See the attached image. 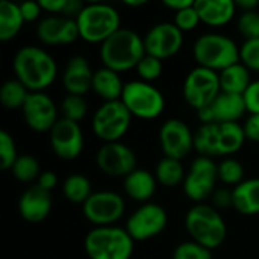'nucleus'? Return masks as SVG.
<instances>
[{"label":"nucleus","mask_w":259,"mask_h":259,"mask_svg":"<svg viewBox=\"0 0 259 259\" xmlns=\"http://www.w3.org/2000/svg\"><path fill=\"white\" fill-rule=\"evenodd\" d=\"M259 3L256 0H240V2H237L235 3V6H240V8H243L244 9V12H247V11H255V8L258 6Z\"/></svg>","instance_id":"nucleus-49"},{"label":"nucleus","mask_w":259,"mask_h":259,"mask_svg":"<svg viewBox=\"0 0 259 259\" xmlns=\"http://www.w3.org/2000/svg\"><path fill=\"white\" fill-rule=\"evenodd\" d=\"M214 202L219 208H226V206L232 205V193H229L226 190H220L215 193Z\"/></svg>","instance_id":"nucleus-47"},{"label":"nucleus","mask_w":259,"mask_h":259,"mask_svg":"<svg viewBox=\"0 0 259 259\" xmlns=\"http://www.w3.org/2000/svg\"><path fill=\"white\" fill-rule=\"evenodd\" d=\"M219 178V167L206 156L197 158L190 170V175L185 179L184 188L185 194L191 200H203L208 194L212 193L215 181Z\"/></svg>","instance_id":"nucleus-12"},{"label":"nucleus","mask_w":259,"mask_h":259,"mask_svg":"<svg viewBox=\"0 0 259 259\" xmlns=\"http://www.w3.org/2000/svg\"><path fill=\"white\" fill-rule=\"evenodd\" d=\"M17 79L30 91L39 93L56 77V64L53 58L36 47H23L14 58Z\"/></svg>","instance_id":"nucleus-1"},{"label":"nucleus","mask_w":259,"mask_h":259,"mask_svg":"<svg viewBox=\"0 0 259 259\" xmlns=\"http://www.w3.org/2000/svg\"><path fill=\"white\" fill-rule=\"evenodd\" d=\"M29 97L27 88L18 80H8L3 83L0 90V100L2 105L8 109H15V108H23L26 100Z\"/></svg>","instance_id":"nucleus-30"},{"label":"nucleus","mask_w":259,"mask_h":259,"mask_svg":"<svg viewBox=\"0 0 259 259\" xmlns=\"http://www.w3.org/2000/svg\"><path fill=\"white\" fill-rule=\"evenodd\" d=\"M23 114L29 127L36 132L52 131L58 123L56 118V106L52 99L42 93H30L24 106Z\"/></svg>","instance_id":"nucleus-17"},{"label":"nucleus","mask_w":259,"mask_h":259,"mask_svg":"<svg viewBox=\"0 0 259 259\" xmlns=\"http://www.w3.org/2000/svg\"><path fill=\"white\" fill-rule=\"evenodd\" d=\"M219 134L220 124H203L194 135V147L202 155H220L219 153Z\"/></svg>","instance_id":"nucleus-29"},{"label":"nucleus","mask_w":259,"mask_h":259,"mask_svg":"<svg viewBox=\"0 0 259 259\" xmlns=\"http://www.w3.org/2000/svg\"><path fill=\"white\" fill-rule=\"evenodd\" d=\"M164 5H165L167 8H170V9L179 12V11H184V9H187V8H191V6L194 5V2H193V0H165Z\"/></svg>","instance_id":"nucleus-48"},{"label":"nucleus","mask_w":259,"mask_h":259,"mask_svg":"<svg viewBox=\"0 0 259 259\" xmlns=\"http://www.w3.org/2000/svg\"><path fill=\"white\" fill-rule=\"evenodd\" d=\"M194 8L200 17L209 26H225L235 14V2L232 0H196Z\"/></svg>","instance_id":"nucleus-22"},{"label":"nucleus","mask_w":259,"mask_h":259,"mask_svg":"<svg viewBox=\"0 0 259 259\" xmlns=\"http://www.w3.org/2000/svg\"><path fill=\"white\" fill-rule=\"evenodd\" d=\"M220 87L223 93L244 96L250 87V77L247 68L241 64H235L220 73Z\"/></svg>","instance_id":"nucleus-27"},{"label":"nucleus","mask_w":259,"mask_h":259,"mask_svg":"<svg viewBox=\"0 0 259 259\" xmlns=\"http://www.w3.org/2000/svg\"><path fill=\"white\" fill-rule=\"evenodd\" d=\"M137 70L140 73V76L144 79V80H153L156 77L161 76V71H162V64H161V59L158 58H153L150 55H146L140 64L137 65Z\"/></svg>","instance_id":"nucleus-39"},{"label":"nucleus","mask_w":259,"mask_h":259,"mask_svg":"<svg viewBox=\"0 0 259 259\" xmlns=\"http://www.w3.org/2000/svg\"><path fill=\"white\" fill-rule=\"evenodd\" d=\"M161 146L167 158L181 161L191 150L194 140L191 131L181 120H168L161 127Z\"/></svg>","instance_id":"nucleus-18"},{"label":"nucleus","mask_w":259,"mask_h":259,"mask_svg":"<svg viewBox=\"0 0 259 259\" xmlns=\"http://www.w3.org/2000/svg\"><path fill=\"white\" fill-rule=\"evenodd\" d=\"M199 21H200V17L196 11L194 5L191 8L176 12V17H175V24L181 30H191L199 24Z\"/></svg>","instance_id":"nucleus-41"},{"label":"nucleus","mask_w":259,"mask_h":259,"mask_svg":"<svg viewBox=\"0 0 259 259\" xmlns=\"http://www.w3.org/2000/svg\"><path fill=\"white\" fill-rule=\"evenodd\" d=\"M238 29L247 39L259 38V12L247 11L238 20Z\"/></svg>","instance_id":"nucleus-38"},{"label":"nucleus","mask_w":259,"mask_h":259,"mask_svg":"<svg viewBox=\"0 0 259 259\" xmlns=\"http://www.w3.org/2000/svg\"><path fill=\"white\" fill-rule=\"evenodd\" d=\"M80 36L88 42H105L120 27V15L109 5H88L76 18Z\"/></svg>","instance_id":"nucleus-6"},{"label":"nucleus","mask_w":259,"mask_h":259,"mask_svg":"<svg viewBox=\"0 0 259 259\" xmlns=\"http://www.w3.org/2000/svg\"><path fill=\"white\" fill-rule=\"evenodd\" d=\"M38 3L41 9H46L49 12H64L67 0H41Z\"/></svg>","instance_id":"nucleus-45"},{"label":"nucleus","mask_w":259,"mask_h":259,"mask_svg":"<svg viewBox=\"0 0 259 259\" xmlns=\"http://www.w3.org/2000/svg\"><path fill=\"white\" fill-rule=\"evenodd\" d=\"M194 58L200 67L208 70H226L238 64L240 52L235 42L223 35H203L194 44Z\"/></svg>","instance_id":"nucleus-5"},{"label":"nucleus","mask_w":259,"mask_h":259,"mask_svg":"<svg viewBox=\"0 0 259 259\" xmlns=\"http://www.w3.org/2000/svg\"><path fill=\"white\" fill-rule=\"evenodd\" d=\"M156 178L159 184L165 187H176L178 184H181L184 178V167L181 161L171 158L161 159L156 165Z\"/></svg>","instance_id":"nucleus-32"},{"label":"nucleus","mask_w":259,"mask_h":259,"mask_svg":"<svg viewBox=\"0 0 259 259\" xmlns=\"http://www.w3.org/2000/svg\"><path fill=\"white\" fill-rule=\"evenodd\" d=\"M244 134L247 138L259 141V114H253L244 124Z\"/></svg>","instance_id":"nucleus-44"},{"label":"nucleus","mask_w":259,"mask_h":259,"mask_svg":"<svg viewBox=\"0 0 259 259\" xmlns=\"http://www.w3.org/2000/svg\"><path fill=\"white\" fill-rule=\"evenodd\" d=\"M64 194L73 203H85L91 196L90 181L82 175H73L64 182Z\"/></svg>","instance_id":"nucleus-31"},{"label":"nucleus","mask_w":259,"mask_h":259,"mask_svg":"<svg viewBox=\"0 0 259 259\" xmlns=\"http://www.w3.org/2000/svg\"><path fill=\"white\" fill-rule=\"evenodd\" d=\"M99 168L109 176H129L135 171V153L124 144L106 143L96 156Z\"/></svg>","instance_id":"nucleus-13"},{"label":"nucleus","mask_w":259,"mask_h":259,"mask_svg":"<svg viewBox=\"0 0 259 259\" xmlns=\"http://www.w3.org/2000/svg\"><path fill=\"white\" fill-rule=\"evenodd\" d=\"M124 212L123 199L112 191H100L90 196V199L83 203L85 217L94 223L105 228L114 222H117Z\"/></svg>","instance_id":"nucleus-10"},{"label":"nucleus","mask_w":259,"mask_h":259,"mask_svg":"<svg viewBox=\"0 0 259 259\" xmlns=\"http://www.w3.org/2000/svg\"><path fill=\"white\" fill-rule=\"evenodd\" d=\"M93 90L106 102H115L121 97L124 85L121 83L118 73L109 68H102L97 73H94Z\"/></svg>","instance_id":"nucleus-24"},{"label":"nucleus","mask_w":259,"mask_h":259,"mask_svg":"<svg viewBox=\"0 0 259 259\" xmlns=\"http://www.w3.org/2000/svg\"><path fill=\"white\" fill-rule=\"evenodd\" d=\"M121 102L132 115L140 118H155L164 111V97L146 82H131L124 85Z\"/></svg>","instance_id":"nucleus-7"},{"label":"nucleus","mask_w":259,"mask_h":259,"mask_svg":"<svg viewBox=\"0 0 259 259\" xmlns=\"http://www.w3.org/2000/svg\"><path fill=\"white\" fill-rule=\"evenodd\" d=\"M12 173L18 181L30 182V181L36 179V176L39 173V164L33 156L23 155V156H18L15 164L12 165Z\"/></svg>","instance_id":"nucleus-33"},{"label":"nucleus","mask_w":259,"mask_h":259,"mask_svg":"<svg viewBox=\"0 0 259 259\" xmlns=\"http://www.w3.org/2000/svg\"><path fill=\"white\" fill-rule=\"evenodd\" d=\"M182 41V30L176 24L162 23L149 30L144 39V47L147 55L158 59H165L173 56L181 49Z\"/></svg>","instance_id":"nucleus-14"},{"label":"nucleus","mask_w":259,"mask_h":259,"mask_svg":"<svg viewBox=\"0 0 259 259\" xmlns=\"http://www.w3.org/2000/svg\"><path fill=\"white\" fill-rule=\"evenodd\" d=\"M50 143L53 152L62 159H74L80 155L83 147L82 131L77 123L67 118L58 120L50 131Z\"/></svg>","instance_id":"nucleus-15"},{"label":"nucleus","mask_w":259,"mask_h":259,"mask_svg":"<svg viewBox=\"0 0 259 259\" xmlns=\"http://www.w3.org/2000/svg\"><path fill=\"white\" fill-rule=\"evenodd\" d=\"M56 182H58L56 175L52 173V171H46V173H42V175L39 176V179H38V187H41V188L46 190V191H50V190L56 185Z\"/></svg>","instance_id":"nucleus-46"},{"label":"nucleus","mask_w":259,"mask_h":259,"mask_svg":"<svg viewBox=\"0 0 259 259\" xmlns=\"http://www.w3.org/2000/svg\"><path fill=\"white\" fill-rule=\"evenodd\" d=\"M244 102L247 111H250L252 114H259V80L250 83V87L244 93Z\"/></svg>","instance_id":"nucleus-42"},{"label":"nucleus","mask_w":259,"mask_h":259,"mask_svg":"<svg viewBox=\"0 0 259 259\" xmlns=\"http://www.w3.org/2000/svg\"><path fill=\"white\" fill-rule=\"evenodd\" d=\"M93 79H94V73L91 71L83 56H74L70 59L64 73V85L70 94L73 96L85 94L90 88H93Z\"/></svg>","instance_id":"nucleus-21"},{"label":"nucleus","mask_w":259,"mask_h":259,"mask_svg":"<svg viewBox=\"0 0 259 259\" xmlns=\"http://www.w3.org/2000/svg\"><path fill=\"white\" fill-rule=\"evenodd\" d=\"M62 114H64V118L77 123L87 114V102L83 100L82 96L70 94L62 102Z\"/></svg>","instance_id":"nucleus-34"},{"label":"nucleus","mask_w":259,"mask_h":259,"mask_svg":"<svg viewBox=\"0 0 259 259\" xmlns=\"http://www.w3.org/2000/svg\"><path fill=\"white\" fill-rule=\"evenodd\" d=\"M155 188H156L155 178L144 170H135L129 176H126L124 191L129 194V197L138 202H144L150 199L155 193Z\"/></svg>","instance_id":"nucleus-25"},{"label":"nucleus","mask_w":259,"mask_h":259,"mask_svg":"<svg viewBox=\"0 0 259 259\" xmlns=\"http://www.w3.org/2000/svg\"><path fill=\"white\" fill-rule=\"evenodd\" d=\"M24 18L20 11V5H15L8 0L0 2V39H12L21 29Z\"/></svg>","instance_id":"nucleus-26"},{"label":"nucleus","mask_w":259,"mask_h":259,"mask_svg":"<svg viewBox=\"0 0 259 259\" xmlns=\"http://www.w3.org/2000/svg\"><path fill=\"white\" fill-rule=\"evenodd\" d=\"M18 209L21 217L30 223H39L47 219L52 209V197L50 193L42 190L41 187H32L27 190L18 203Z\"/></svg>","instance_id":"nucleus-20"},{"label":"nucleus","mask_w":259,"mask_h":259,"mask_svg":"<svg viewBox=\"0 0 259 259\" xmlns=\"http://www.w3.org/2000/svg\"><path fill=\"white\" fill-rule=\"evenodd\" d=\"M100 56L105 68L115 73L131 70L146 56L144 41L138 36V33L129 29H118L102 44Z\"/></svg>","instance_id":"nucleus-2"},{"label":"nucleus","mask_w":259,"mask_h":259,"mask_svg":"<svg viewBox=\"0 0 259 259\" xmlns=\"http://www.w3.org/2000/svg\"><path fill=\"white\" fill-rule=\"evenodd\" d=\"M85 250L91 259H131L134 240L118 228H97L85 238Z\"/></svg>","instance_id":"nucleus-3"},{"label":"nucleus","mask_w":259,"mask_h":259,"mask_svg":"<svg viewBox=\"0 0 259 259\" xmlns=\"http://www.w3.org/2000/svg\"><path fill=\"white\" fill-rule=\"evenodd\" d=\"M131 117L132 114L127 111L121 100L106 102L103 106H100V109H97L94 115V134L108 143H117V140L121 138L129 129Z\"/></svg>","instance_id":"nucleus-8"},{"label":"nucleus","mask_w":259,"mask_h":259,"mask_svg":"<svg viewBox=\"0 0 259 259\" xmlns=\"http://www.w3.org/2000/svg\"><path fill=\"white\" fill-rule=\"evenodd\" d=\"M240 58L243 59L244 65L259 71V38L247 39L240 52Z\"/></svg>","instance_id":"nucleus-40"},{"label":"nucleus","mask_w":259,"mask_h":259,"mask_svg":"<svg viewBox=\"0 0 259 259\" xmlns=\"http://www.w3.org/2000/svg\"><path fill=\"white\" fill-rule=\"evenodd\" d=\"M232 206L246 215L259 214V179L241 182L232 191Z\"/></svg>","instance_id":"nucleus-23"},{"label":"nucleus","mask_w":259,"mask_h":259,"mask_svg":"<svg viewBox=\"0 0 259 259\" xmlns=\"http://www.w3.org/2000/svg\"><path fill=\"white\" fill-rule=\"evenodd\" d=\"M173 259H211V250L197 243H184L176 247Z\"/></svg>","instance_id":"nucleus-37"},{"label":"nucleus","mask_w":259,"mask_h":259,"mask_svg":"<svg viewBox=\"0 0 259 259\" xmlns=\"http://www.w3.org/2000/svg\"><path fill=\"white\" fill-rule=\"evenodd\" d=\"M246 134L238 123H222L219 134V153L229 155L241 149Z\"/></svg>","instance_id":"nucleus-28"},{"label":"nucleus","mask_w":259,"mask_h":259,"mask_svg":"<svg viewBox=\"0 0 259 259\" xmlns=\"http://www.w3.org/2000/svg\"><path fill=\"white\" fill-rule=\"evenodd\" d=\"M167 226V214L159 205H146L137 209L127 220L126 231L132 240H149L164 231Z\"/></svg>","instance_id":"nucleus-11"},{"label":"nucleus","mask_w":259,"mask_h":259,"mask_svg":"<svg viewBox=\"0 0 259 259\" xmlns=\"http://www.w3.org/2000/svg\"><path fill=\"white\" fill-rule=\"evenodd\" d=\"M220 76L208 68L197 67L185 79L184 96L197 111L209 106L220 96Z\"/></svg>","instance_id":"nucleus-9"},{"label":"nucleus","mask_w":259,"mask_h":259,"mask_svg":"<svg viewBox=\"0 0 259 259\" xmlns=\"http://www.w3.org/2000/svg\"><path fill=\"white\" fill-rule=\"evenodd\" d=\"M146 2L144 0H138V2H126V5H129V6H141V5H144Z\"/></svg>","instance_id":"nucleus-50"},{"label":"nucleus","mask_w":259,"mask_h":259,"mask_svg":"<svg viewBox=\"0 0 259 259\" xmlns=\"http://www.w3.org/2000/svg\"><path fill=\"white\" fill-rule=\"evenodd\" d=\"M18 156H17L15 143H14L12 137L8 132L0 131V167H2V170L12 168Z\"/></svg>","instance_id":"nucleus-36"},{"label":"nucleus","mask_w":259,"mask_h":259,"mask_svg":"<svg viewBox=\"0 0 259 259\" xmlns=\"http://www.w3.org/2000/svg\"><path fill=\"white\" fill-rule=\"evenodd\" d=\"M244 111H247L244 96L222 93L209 106L199 111V117L205 124L237 123Z\"/></svg>","instance_id":"nucleus-16"},{"label":"nucleus","mask_w":259,"mask_h":259,"mask_svg":"<svg viewBox=\"0 0 259 259\" xmlns=\"http://www.w3.org/2000/svg\"><path fill=\"white\" fill-rule=\"evenodd\" d=\"M20 11H21L24 21H33L39 17L41 6L39 3H35V2H24L20 5Z\"/></svg>","instance_id":"nucleus-43"},{"label":"nucleus","mask_w":259,"mask_h":259,"mask_svg":"<svg viewBox=\"0 0 259 259\" xmlns=\"http://www.w3.org/2000/svg\"><path fill=\"white\" fill-rule=\"evenodd\" d=\"M36 33L46 44H70L80 36L77 21L70 18L49 17L38 24Z\"/></svg>","instance_id":"nucleus-19"},{"label":"nucleus","mask_w":259,"mask_h":259,"mask_svg":"<svg viewBox=\"0 0 259 259\" xmlns=\"http://www.w3.org/2000/svg\"><path fill=\"white\" fill-rule=\"evenodd\" d=\"M188 234L206 249L219 247L226 238V225L217 209L206 205L194 206L185 220Z\"/></svg>","instance_id":"nucleus-4"},{"label":"nucleus","mask_w":259,"mask_h":259,"mask_svg":"<svg viewBox=\"0 0 259 259\" xmlns=\"http://www.w3.org/2000/svg\"><path fill=\"white\" fill-rule=\"evenodd\" d=\"M244 176L243 165L235 159H226L219 165V178L229 185H240Z\"/></svg>","instance_id":"nucleus-35"}]
</instances>
